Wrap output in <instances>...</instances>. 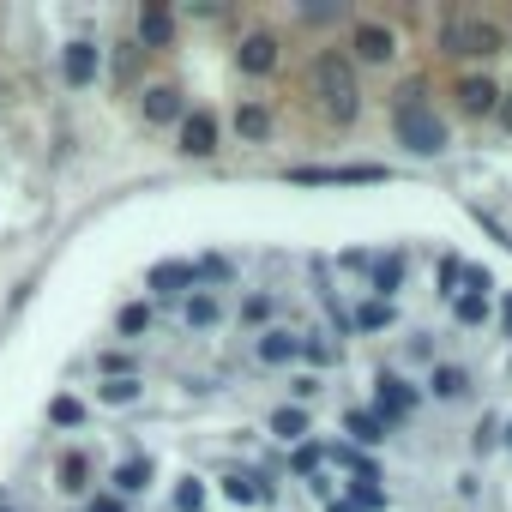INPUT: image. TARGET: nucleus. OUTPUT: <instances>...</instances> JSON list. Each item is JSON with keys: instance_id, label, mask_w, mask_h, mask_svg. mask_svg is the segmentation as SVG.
I'll use <instances>...</instances> for the list:
<instances>
[{"instance_id": "393cba45", "label": "nucleus", "mask_w": 512, "mask_h": 512, "mask_svg": "<svg viewBox=\"0 0 512 512\" xmlns=\"http://www.w3.org/2000/svg\"><path fill=\"white\" fill-rule=\"evenodd\" d=\"M482 320H488V296L464 290V296H458V326H482Z\"/></svg>"}, {"instance_id": "e433bc0d", "label": "nucleus", "mask_w": 512, "mask_h": 512, "mask_svg": "<svg viewBox=\"0 0 512 512\" xmlns=\"http://www.w3.org/2000/svg\"><path fill=\"white\" fill-rule=\"evenodd\" d=\"M332 512H356V506H338V500H332Z\"/></svg>"}, {"instance_id": "0eeeda50", "label": "nucleus", "mask_w": 512, "mask_h": 512, "mask_svg": "<svg viewBox=\"0 0 512 512\" xmlns=\"http://www.w3.org/2000/svg\"><path fill=\"white\" fill-rule=\"evenodd\" d=\"M175 43V13L169 7H139V49H169Z\"/></svg>"}, {"instance_id": "c756f323", "label": "nucleus", "mask_w": 512, "mask_h": 512, "mask_svg": "<svg viewBox=\"0 0 512 512\" xmlns=\"http://www.w3.org/2000/svg\"><path fill=\"white\" fill-rule=\"evenodd\" d=\"M199 500H205L199 482H181V488H175V506H181V512H199Z\"/></svg>"}, {"instance_id": "39448f33", "label": "nucleus", "mask_w": 512, "mask_h": 512, "mask_svg": "<svg viewBox=\"0 0 512 512\" xmlns=\"http://www.w3.org/2000/svg\"><path fill=\"white\" fill-rule=\"evenodd\" d=\"M139 109H145V121H151V127H169V121H181V115H187V103H181V91H175V85H145Z\"/></svg>"}, {"instance_id": "b1692460", "label": "nucleus", "mask_w": 512, "mask_h": 512, "mask_svg": "<svg viewBox=\"0 0 512 512\" xmlns=\"http://www.w3.org/2000/svg\"><path fill=\"white\" fill-rule=\"evenodd\" d=\"M49 422H55V428H79V422H85V404H79V398H67V392H61V398H55V404H49Z\"/></svg>"}, {"instance_id": "58836bf2", "label": "nucleus", "mask_w": 512, "mask_h": 512, "mask_svg": "<svg viewBox=\"0 0 512 512\" xmlns=\"http://www.w3.org/2000/svg\"><path fill=\"white\" fill-rule=\"evenodd\" d=\"M0 512H7V506H0Z\"/></svg>"}, {"instance_id": "72a5a7b5", "label": "nucleus", "mask_w": 512, "mask_h": 512, "mask_svg": "<svg viewBox=\"0 0 512 512\" xmlns=\"http://www.w3.org/2000/svg\"><path fill=\"white\" fill-rule=\"evenodd\" d=\"M85 512H127V506H121V500H91Z\"/></svg>"}, {"instance_id": "dca6fc26", "label": "nucleus", "mask_w": 512, "mask_h": 512, "mask_svg": "<svg viewBox=\"0 0 512 512\" xmlns=\"http://www.w3.org/2000/svg\"><path fill=\"white\" fill-rule=\"evenodd\" d=\"M217 320H223L217 296H211V290H193V296H187V326H199V332H205V326H217Z\"/></svg>"}, {"instance_id": "2eb2a0df", "label": "nucleus", "mask_w": 512, "mask_h": 512, "mask_svg": "<svg viewBox=\"0 0 512 512\" xmlns=\"http://www.w3.org/2000/svg\"><path fill=\"white\" fill-rule=\"evenodd\" d=\"M458 103H464L470 115H488V109L500 103V91H494L488 79H464V85H458Z\"/></svg>"}, {"instance_id": "cd10ccee", "label": "nucleus", "mask_w": 512, "mask_h": 512, "mask_svg": "<svg viewBox=\"0 0 512 512\" xmlns=\"http://www.w3.org/2000/svg\"><path fill=\"white\" fill-rule=\"evenodd\" d=\"M145 326H151V308H145V302H127V308H121V332H127V338H139Z\"/></svg>"}, {"instance_id": "6ab92c4d", "label": "nucleus", "mask_w": 512, "mask_h": 512, "mask_svg": "<svg viewBox=\"0 0 512 512\" xmlns=\"http://www.w3.org/2000/svg\"><path fill=\"white\" fill-rule=\"evenodd\" d=\"M85 476H91V464H85V452H67V458H61V470H55V488H67V494H79V488H85Z\"/></svg>"}, {"instance_id": "473e14b6", "label": "nucleus", "mask_w": 512, "mask_h": 512, "mask_svg": "<svg viewBox=\"0 0 512 512\" xmlns=\"http://www.w3.org/2000/svg\"><path fill=\"white\" fill-rule=\"evenodd\" d=\"M458 278H464V266H458V260H446V266H440V290H452Z\"/></svg>"}, {"instance_id": "2f4dec72", "label": "nucleus", "mask_w": 512, "mask_h": 512, "mask_svg": "<svg viewBox=\"0 0 512 512\" xmlns=\"http://www.w3.org/2000/svg\"><path fill=\"white\" fill-rule=\"evenodd\" d=\"M314 464H320V446H296V470H302V476H308V470H314Z\"/></svg>"}, {"instance_id": "7ed1b4c3", "label": "nucleus", "mask_w": 512, "mask_h": 512, "mask_svg": "<svg viewBox=\"0 0 512 512\" xmlns=\"http://www.w3.org/2000/svg\"><path fill=\"white\" fill-rule=\"evenodd\" d=\"M446 55H500V31L488 19H452L446 25Z\"/></svg>"}, {"instance_id": "f3484780", "label": "nucleus", "mask_w": 512, "mask_h": 512, "mask_svg": "<svg viewBox=\"0 0 512 512\" xmlns=\"http://www.w3.org/2000/svg\"><path fill=\"white\" fill-rule=\"evenodd\" d=\"M223 494H229V500H241V506H253V500H272V488H266L260 476H223Z\"/></svg>"}, {"instance_id": "9b49d317", "label": "nucleus", "mask_w": 512, "mask_h": 512, "mask_svg": "<svg viewBox=\"0 0 512 512\" xmlns=\"http://www.w3.org/2000/svg\"><path fill=\"white\" fill-rule=\"evenodd\" d=\"M290 181H302V187H320V181H386V169H374V163H356V169H290Z\"/></svg>"}, {"instance_id": "a878e982", "label": "nucleus", "mask_w": 512, "mask_h": 512, "mask_svg": "<svg viewBox=\"0 0 512 512\" xmlns=\"http://www.w3.org/2000/svg\"><path fill=\"white\" fill-rule=\"evenodd\" d=\"M380 476H356V488H350V506H362V512H374V506H386V494L374 488Z\"/></svg>"}, {"instance_id": "f8f14e48", "label": "nucleus", "mask_w": 512, "mask_h": 512, "mask_svg": "<svg viewBox=\"0 0 512 512\" xmlns=\"http://www.w3.org/2000/svg\"><path fill=\"white\" fill-rule=\"evenodd\" d=\"M356 55L380 67V61H392V55H398V43H392V31H386V25H356Z\"/></svg>"}, {"instance_id": "20e7f679", "label": "nucleus", "mask_w": 512, "mask_h": 512, "mask_svg": "<svg viewBox=\"0 0 512 512\" xmlns=\"http://www.w3.org/2000/svg\"><path fill=\"white\" fill-rule=\"evenodd\" d=\"M181 151L187 157H211L217 151V115L211 109H187L181 115Z\"/></svg>"}, {"instance_id": "f257e3e1", "label": "nucleus", "mask_w": 512, "mask_h": 512, "mask_svg": "<svg viewBox=\"0 0 512 512\" xmlns=\"http://www.w3.org/2000/svg\"><path fill=\"white\" fill-rule=\"evenodd\" d=\"M398 139H404L416 157L446 151V121L422 103V85H404V97H398Z\"/></svg>"}, {"instance_id": "6e6552de", "label": "nucleus", "mask_w": 512, "mask_h": 512, "mask_svg": "<svg viewBox=\"0 0 512 512\" xmlns=\"http://www.w3.org/2000/svg\"><path fill=\"white\" fill-rule=\"evenodd\" d=\"M157 296H181V290H199V266H187V260H163V266H151V278H145Z\"/></svg>"}, {"instance_id": "c9c22d12", "label": "nucleus", "mask_w": 512, "mask_h": 512, "mask_svg": "<svg viewBox=\"0 0 512 512\" xmlns=\"http://www.w3.org/2000/svg\"><path fill=\"white\" fill-rule=\"evenodd\" d=\"M500 121H506V127H512V103H506V109H500Z\"/></svg>"}, {"instance_id": "aec40b11", "label": "nucleus", "mask_w": 512, "mask_h": 512, "mask_svg": "<svg viewBox=\"0 0 512 512\" xmlns=\"http://www.w3.org/2000/svg\"><path fill=\"white\" fill-rule=\"evenodd\" d=\"M151 482V464L145 458H127V464H115V494H139Z\"/></svg>"}, {"instance_id": "f704fd0d", "label": "nucleus", "mask_w": 512, "mask_h": 512, "mask_svg": "<svg viewBox=\"0 0 512 512\" xmlns=\"http://www.w3.org/2000/svg\"><path fill=\"white\" fill-rule=\"evenodd\" d=\"M506 338H512V296H506Z\"/></svg>"}, {"instance_id": "4c0bfd02", "label": "nucleus", "mask_w": 512, "mask_h": 512, "mask_svg": "<svg viewBox=\"0 0 512 512\" xmlns=\"http://www.w3.org/2000/svg\"><path fill=\"white\" fill-rule=\"evenodd\" d=\"M506 446H512V428H506Z\"/></svg>"}, {"instance_id": "7c9ffc66", "label": "nucleus", "mask_w": 512, "mask_h": 512, "mask_svg": "<svg viewBox=\"0 0 512 512\" xmlns=\"http://www.w3.org/2000/svg\"><path fill=\"white\" fill-rule=\"evenodd\" d=\"M253 326H260V320H272V296H247V308H241Z\"/></svg>"}, {"instance_id": "bb28decb", "label": "nucleus", "mask_w": 512, "mask_h": 512, "mask_svg": "<svg viewBox=\"0 0 512 512\" xmlns=\"http://www.w3.org/2000/svg\"><path fill=\"white\" fill-rule=\"evenodd\" d=\"M97 398H103V404H133V398H139V380H103Z\"/></svg>"}, {"instance_id": "4be33fe9", "label": "nucleus", "mask_w": 512, "mask_h": 512, "mask_svg": "<svg viewBox=\"0 0 512 512\" xmlns=\"http://www.w3.org/2000/svg\"><path fill=\"white\" fill-rule=\"evenodd\" d=\"M272 434L290 440V446H302V440H308V416H302V410H278V416H272Z\"/></svg>"}, {"instance_id": "423d86ee", "label": "nucleus", "mask_w": 512, "mask_h": 512, "mask_svg": "<svg viewBox=\"0 0 512 512\" xmlns=\"http://www.w3.org/2000/svg\"><path fill=\"white\" fill-rule=\"evenodd\" d=\"M235 67H241V73H272V67H278V37H266V31L241 37V49H235Z\"/></svg>"}, {"instance_id": "9d476101", "label": "nucleus", "mask_w": 512, "mask_h": 512, "mask_svg": "<svg viewBox=\"0 0 512 512\" xmlns=\"http://www.w3.org/2000/svg\"><path fill=\"white\" fill-rule=\"evenodd\" d=\"M61 73H67V85H91L97 79V43H67V55H61Z\"/></svg>"}, {"instance_id": "412c9836", "label": "nucleus", "mask_w": 512, "mask_h": 512, "mask_svg": "<svg viewBox=\"0 0 512 512\" xmlns=\"http://www.w3.org/2000/svg\"><path fill=\"white\" fill-rule=\"evenodd\" d=\"M428 386H434V398H464V392H470V374H464V368H434Z\"/></svg>"}, {"instance_id": "4468645a", "label": "nucleus", "mask_w": 512, "mask_h": 512, "mask_svg": "<svg viewBox=\"0 0 512 512\" xmlns=\"http://www.w3.org/2000/svg\"><path fill=\"white\" fill-rule=\"evenodd\" d=\"M296 356H302V338H296V332H266V338H260V362L278 368V362H296Z\"/></svg>"}, {"instance_id": "ddd939ff", "label": "nucleus", "mask_w": 512, "mask_h": 512, "mask_svg": "<svg viewBox=\"0 0 512 512\" xmlns=\"http://www.w3.org/2000/svg\"><path fill=\"white\" fill-rule=\"evenodd\" d=\"M235 133L260 145V139L272 133V109H266V103H241V109H235Z\"/></svg>"}, {"instance_id": "c85d7f7f", "label": "nucleus", "mask_w": 512, "mask_h": 512, "mask_svg": "<svg viewBox=\"0 0 512 512\" xmlns=\"http://www.w3.org/2000/svg\"><path fill=\"white\" fill-rule=\"evenodd\" d=\"M356 326H362V332H380V326H392V302H368V308L356 314Z\"/></svg>"}, {"instance_id": "1a4fd4ad", "label": "nucleus", "mask_w": 512, "mask_h": 512, "mask_svg": "<svg viewBox=\"0 0 512 512\" xmlns=\"http://www.w3.org/2000/svg\"><path fill=\"white\" fill-rule=\"evenodd\" d=\"M374 386H380V422H386V428H392L398 416H410V410H416V392H410L398 374H380Z\"/></svg>"}, {"instance_id": "f03ea898", "label": "nucleus", "mask_w": 512, "mask_h": 512, "mask_svg": "<svg viewBox=\"0 0 512 512\" xmlns=\"http://www.w3.org/2000/svg\"><path fill=\"white\" fill-rule=\"evenodd\" d=\"M314 91H320V103H326L332 121H356L362 91H356V73H350L344 55H320V61H314Z\"/></svg>"}, {"instance_id": "5701e85b", "label": "nucleus", "mask_w": 512, "mask_h": 512, "mask_svg": "<svg viewBox=\"0 0 512 512\" xmlns=\"http://www.w3.org/2000/svg\"><path fill=\"white\" fill-rule=\"evenodd\" d=\"M398 284H404V260L392 253V260H380V266H374V290H380V302H386Z\"/></svg>"}, {"instance_id": "a211bd4d", "label": "nucleus", "mask_w": 512, "mask_h": 512, "mask_svg": "<svg viewBox=\"0 0 512 512\" xmlns=\"http://www.w3.org/2000/svg\"><path fill=\"white\" fill-rule=\"evenodd\" d=\"M344 428H350L362 446H380V440H386V422H380V416H368V410H350V416H344Z\"/></svg>"}]
</instances>
